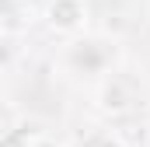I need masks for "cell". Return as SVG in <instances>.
Listing matches in <instances>:
<instances>
[{
	"label": "cell",
	"instance_id": "6da1fadb",
	"mask_svg": "<svg viewBox=\"0 0 150 147\" xmlns=\"http://www.w3.org/2000/svg\"><path fill=\"white\" fill-rule=\"evenodd\" d=\"M45 18L59 32H77L87 21V0H49L45 4Z\"/></svg>",
	"mask_w": 150,
	"mask_h": 147
},
{
	"label": "cell",
	"instance_id": "7a4b0ae2",
	"mask_svg": "<svg viewBox=\"0 0 150 147\" xmlns=\"http://www.w3.org/2000/svg\"><path fill=\"white\" fill-rule=\"evenodd\" d=\"M101 109H105V112H122V109H129V91H126L119 81H108V84L101 88Z\"/></svg>",
	"mask_w": 150,
	"mask_h": 147
},
{
	"label": "cell",
	"instance_id": "3957f363",
	"mask_svg": "<svg viewBox=\"0 0 150 147\" xmlns=\"http://www.w3.org/2000/svg\"><path fill=\"white\" fill-rule=\"evenodd\" d=\"M98 147H126V140L122 137H108V140H101Z\"/></svg>",
	"mask_w": 150,
	"mask_h": 147
},
{
	"label": "cell",
	"instance_id": "277c9868",
	"mask_svg": "<svg viewBox=\"0 0 150 147\" xmlns=\"http://www.w3.org/2000/svg\"><path fill=\"white\" fill-rule=\"evenodd\" d=\"M32 147H63V144H56V140H49V137H38Z\"/></svg>",
	"mask_w": 150,
	"mask_h": 147
},
{
	"label": "cell",
	"instance_id": "5b68a950",
	"mask_svg": "<svg viewBox=\"0 0 150 147\" xmlns=\"http://www.w3.org/2000/svg\"><path fill=\"white\" fill-rule=\"evenodd\" d=\"M147 123H150V109H147Z\"/></svg>",
	"mask_w": 150,
	"mask_h": 147
}]
</instances>
